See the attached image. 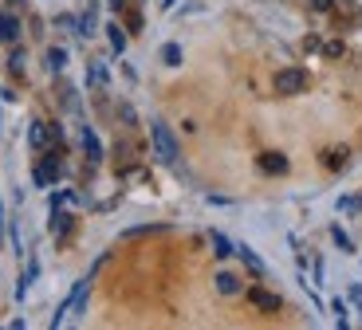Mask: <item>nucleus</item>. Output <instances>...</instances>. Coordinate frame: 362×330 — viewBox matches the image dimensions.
I'll list each match as a JSON object with an SVG mask.
<instances>
[{
    "mask_svg": "<svg viewBox=\"0 0 362 330\" xmlns=\"http://www.w3.org/2000/svg\"><path fill=\"white\" fill-rule=\"evenodd\" d=\"M150 138H154V150L162 165H177V142H173L170 126L165 122H150Z\"/></svg>",
    "mask_w": 362,
    "mask_h": 330,
    "instance_id": "f257e3e1",
    "label": "nucleus"
},
{
    "mask_svg": "<svg viewBox=\"0 0 362 330\" xmlns=\"http://www.w3.org/2000/svg\"><path fill=\"white\" fill-rule=\"evenodd\" d=\"M55 142H59V130H55L52 122H32L28 126V146H32L36 153H47Z\"/></svg>",
    "mask_w": 362,
    "mask_h": 330,
    "instance_id": "f03ea898",
    "label": "nucleus"
},
{
    "mask_svg": "<svg viewBox=\"0 0 362 330\" xmlns=\"http://www.w3.org/2000/svg\"><path fill=\"white\" fill-rule=\"evenodd\" d=\"M83 303H87V279H83V283H75L71 299H67V303L59 307V314H55V322H52V326H64V322L71 319V314H79V311H83Z\"/></svg>",
    "mask_w": 362,
    "mask_h": 330,
    "instance_id": "7ed1b4c3",
    "label": "nucleus"
},
{
    "mask_svg": "<svg viewBox=\"0 0 362 330\" xmlns=\"http://www.w3.org/2000/svg\"><path fill=\"white\" fill-rule=\"evenodd\" d=\"M303 87H308V75L299 71V67H288V71L276 75V90H280V95H299Z\"/></svg>",
    "mask_w": 362,
    "mask_h": 330,
    "instance_id": "20e7f679",
    "label": "nucleus"
},
{
    "mask_svg": "<svg viewBox=\"0 0 362 330\" xmlns=\"http://www.w3.org/2000/svg\"><path fill=\"white\" fill-rule=\"evenodd\" d=\"M32 177H36V185H40V189L55 185V181H59V158H55V153L47 150V153H44V161L36 165V173H32Z\"/></svg>",
    "mask_w": 362,
    "mask_h": 330,
    "instance_id": "39448f33",
    "label": "nucleus"
},
{
    "mask_svg": "<svg viewBox=\"0 0 362 330\" xmlns=\"http://www.w3.org/2000/svg\"><path fill=\"white\" fill-rule=\"evenodd\" d=\"M16 40H20V20L0 8V44H16Z\"/></svg>",
    "mask_w": 362,
    "mask_h": 330,
    "instance_id": "423d86ee",
    "label": "nucleus"
},
{
    "mask_svg": "<svg viewBox=\"0 0 362 330\" xmlns=\"http://www.w3.org/2000/svg\"><path fill=\"white\" fill-rule=\"evenodd\" d=\"M260 170L280 177V173H288V158L284 153H260Z\"/></svg>",
    "mask_w": 362,
    "mask_h": 330,
    "instance_id": "0eeeda50",
    "label": "nucleus"
},
{
    "mask_svg": "<svg viewBox=\"0 0 362 330\" xmlns=\"http://www.w3.org/2000/svg\"><path fill=\"white\" fill-rule=\"evenodd\" d=\"M217 291L221 295H240V276H233V271H217Z\"/></svg>",
    "mask_w": 362,
    "mask_h": 330,
    "instance_id": "6e6552de",
    "label": "nucleus"
},
{
    "mask_svg": "<svg viewBox=\"0 0 362 330\" xmlns=\"http://www.w3.org/2000/svg\"><path fill=\"white\" fill-rule=\"evenodd\" d=\"M252 303L260 307V311H280V299H276V295H268V291H252Z\"/></svg>",
    "mask_w": 362,
    "mask_h": 330,
    "instance_id": "1a4fd4ad",
    "label": "nucleus"
},
{
    "mask_svg": "<svg viewBox=\"0 0 362 330\" xmlns=\"http://www.w3.org/2000/svg\"><path fill=\"white\" fill-rule=\"evenodd\" d=\"M47 63H52V71H64V67H67V52H64V47H52V52H47Z\"/></svg>",
    "mask_w": 362,
    "mask_h": 330,
    "instance_id": "9d476101",
    "label": "nucleus"
},
{
    "mask_svg": "<svg viewBox=\"0 0 362 330\" xmlns=\"http://www.w3.org/2000/svg\"><path fill=\"white\" fill-rule=\"evenodd\" d=\"M83 146H87V158L90 161L103 158V150H99V142H95V134H90V130H83Z\"/></svg>",
    "mask_w": 362,
    "mask_h": 330,
    "instance_id": "9b49d317",
    "label": "nucleus"
},
{
    "mask_svg": "<svg viewBox=\"0 0 362 330\" xmlns=\"http://www.w3.org/2000/svg\"><path fill=\"white\" fill-rule=\"evenodd\" d=\"M162 59H165V67H177V63H181V47L177 44H165L162 47Z\"/></svg>",
    "mask_w": 362,
    "mask_h": 330,
    "instance_id": "f8f14e48",
    "label": "nucleus"
},
{
    "mask_svg": "<svg viewBox=\"0 0 362 330\" xmlns=\"http://www.w3.org/2000/svg\"><path fill=\"white\" fill-rule=\"evenodd\" d=\"M213 248H217V256H221V259H228V256H233V244H228L221 232H213Z\"/></svg>",
    "mask_w": 362,
    "mask_h": 330,
    "instance_id": "ddd939ff",
    "label": "nucleus"
},
{
    "mask_svg": "<svg viewBox=\"0 0 362 330\" xmlns=\"http://www.w3.org/2000/svg\"><path fill=\"white\" fill-rule=\"evenodd\" d=\"M90 83H95V87H103V83H107V71H103L99 59H90Z\"/></svg>",
    "mask_w": 362,
    "mask_h": 330,
    "instance_id": "4468645a",
    "label": "nucleus"
},
{
    "mask_svg": "<svg viewBox=\"0 0 362 330\" xmlns=\"http://www.w3.org/2000/svg\"><path fill=\"white\" fill-rule=\"evenodd\" d=\"M79 36H95V12H83V20H79Z\"/></svg>",
    "mask_w": 362,
    "mask_h": 330,
    "instance_id": "2eb2a0df",
    "label": "nucleus"
},
{
    "mask_svg": "<svg viewBox=\"0 0 362 330\" xmlns=\"http://www.w3.org/2000/svg\"><path fill=\"white\" fill-rule=\"evenodd\" d=\"M236 252H240V256H245V264H248V268L256 271V276H264V264H260V259L252 256V252H248V248H236Z\"/></svg>",
    "mask_w": 362,
    "mask_h": 330,
    "instance_id": "dca6fc26",
    "label": "nucleus"
},
{
    "mask_svg": "<svg viewBox=\"0 0 362 330\" xmlns=\"http://www.w3.org/2000/svg\"><path fill=\"white\" fill-rule=\"evenodd\" d=\"M107 32H110V44H115V52H122V47H127V40H122V28H118V24H110Z\"/></svg>",
    "mask_w": 362,
    "mask_h": 330,
    "instance_id": "f3484780",
    "label": "nucleus"
},
{
    "mask_svg": "<svg viewBox=\"0 0 362 330\" xmlns=\"http://www.w3.org/2000/svg\"><path fill=\"white\" fill-rule=\"evenodd\" d=\"M358 208H362V196H346L343 201V213H358Z\"/></svg>",
    "mask_w": 362,
    "mask_h": 330,
    "instance_id": "a211bd4d",
    "label": "nucleus"
},
{
    "mask_svg": "<svg viewBox=\"0 0 362 330\" xmlns=\"http://www.w3.org/2000/svg\"><path fill=\"white\" fill-rule=\"evenodd\" d=\"M331 4H335V0H311V8L315 12H331Z\"/></svg>",
    "mask_w": 362,
    "mask_h": 330,
    "instance_id": "6ab92c4d",
    "label": "nucleus"
},
{
    "mask_svg": "<svg viewBox=\"0 0 362 330\" xmlns=\"http://www.w3.org/2000/svg\"><path fill=\"white\" fill-rule=\"evenodd\" d=\"M0 240H4V205H0Z\"/></svg>",
    "mask_w": 362,
    "mask_h": 330,
    "instance_id": "aec40b11",
    "label": "nucleus"
},
{
    "mask_svg": "<svg viewBox=\"0 0 362 330\" xmlns=\"http://www.w3.org/2000/svg\"><path fill=\"white\" fill-rule=\"evenodd\" d=\"M351 8H354V12H362V0H351Z\"/></svg>",
    "mask_w": 362,
    "mask_h": 330,
    "instance_id": "412c9836",
    "label": "nucleus"
},
{
    "mask_svg": "<svg viewBox=\"0 0 362 330\" xmlns=\"http://www.w3.org/2000/svg\"><path fill=\"white\" fill-rule=\"evenodd\" d=\"M110 4H115V8H122V0H110Z\"/></svg>",
    "mask_w": 362,
    "mask_h": 330,
    "instance_id": "4be33fe9",
    "label": "nucleus"
},
{
    "mask_svg": "<svg viewBox=\"0 0 362 330\" xmlns=\"http://www.w3.org/2000/svg\"><path fill=\"white\" fill-rule=\"evenodd\" d=\"M0 95H4V90H0Z\"/></svg>",
    "mask_w": 362,
    "mask_h": 330,
    "instance_id": "5701e85b",
    "label": "nucleus"
}]
</instances>
